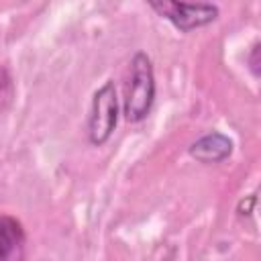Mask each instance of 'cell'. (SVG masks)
Masks as SVG:
<instances>
[{
  "label": "cell",
  "mask_w": 261,
  "mask_h": 261,
  "mask_svg": "<svg viewBox=\"0 0 261 261\" xmlns=\"http://www.w3.org/2000/svg\"><path fill=\"white\" fill-rule=\"evenodd\" d=\"M147 2L159 16L167 18L181 31L204 27L218 16V8L204 2H198V4H188L179 0H147Z\"/></svg>",
  "instance_id": "obj_3"
},
{
  "label": "cell",
  "mask_w": 261,
  "mask_h": 261,
  "mask_svg": "<svg viewBox=\"0 0 261 261\" xmlns=\"http://www.w3.org/2000/svg\"><path fill=\"white\" fill-rule=\"evenodd\" d=\"M230 151H232V141L228 137H224L222 133H210V135L198 139L190 147V155L202 163L222 161L230 155Z\"/></svg>",
  "instance_id": "obj_4"
},
{
  "label": "cell",
  "mask_w": 261,
  "mask_h": 261,
  "mask_svg": "<svg viewBox=\"0 0 261 261\" xmlns=\"http://www.w3.org/2000/svg\"><path fill=\"white\" fill-rule=\"evenodd\" d=\"M155 98V77L151 59L145 53H137L130 61V77L124 92V116L128 122L143 120Z\"/></svg>",
  "instance_id": "obj_1"
},
{
  "label": "cell",
  "mask_w": 261,
  "mask_h": 261,
  "mask_svg": "<svg viewBox=\"0 0 261 261\" xmlns=\"http://www.w3.org/2000/svg\"><path fill=\"white\" fill-rule=\"evenodd\" d=\"M118 118V102H116V88L114 82H106L102 88L94 92L90 120H88V135L94 145H102L108 141L116 126Z\"/></svg>",
  "instance_id": "obj_2"
},
{
  "label": "cell",
  "mask_w": 261,
  "mask_h": 261,
  "mask_svg": "<svg viewBox=\"0 0 261 261\" xmlns=\"http://www.w3.org/2000/svg\"><path fill=\"white\" fill-rule=\"evenodd\" d=\"M257 53H259V45H255V47H253V57H251V63H253L251 67H253V71H255V73H259V67H257V65H259V61H257Z\"/></svg>",
  "instance_id": "obj_6"
},
{
  "label": "cell",
  "mask_w": 261,
  "mask_h": 261,
  "mask_svg": "<svg viewBox=\"0 0 261 261\" xmlns=\"http://www.w3.org/2000/svg\"><path fill=\"white\" fill-rule=\"evenodd\" d=\"M22 243H24V230L20 222L12 216L0 214V259H10L18 255Z\"/></svg>",
  "instance_id": "obj_5"
}]
</instances>
